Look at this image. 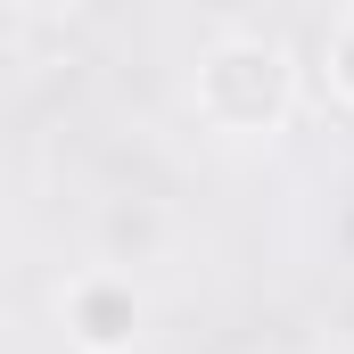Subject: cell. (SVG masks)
Instances as JSON below:
<instances>
[{
    "instance_id": "4",
    "label": "cell",
    "mask_w": 354,
    "mask_h": 354,
    "mask_svg": "<svg viewBox=\"0 0 354 354\" xmlns=\"http://www.w3.org/2000/svg\"><path fill=\"white\" fill-rule=\"evenodd\" d=\"M33 8H50V0H33Z\"/></svg>"
},
{
    "instance_id": "1",
    "label": "cell",
    "mask_w": 354,
    "mask_h": 354,
    "mask_svg": "<svg viewBox=\"0 0 354 354\" xmlns=\"http://www.w3.org/2000/svg\"><path fill=\"white\" fill-rule=\"evenodd\" d=\"M280 91H288V66H280L272 41H231V50L206 58V107L223 124H248V132L272 124L280 115Z\"/></svg>"
},
{
    "instance_id": "3",
    "label": "cell",
    "mask_w": 354,
    "mask_h": 354,
    "mask_svg": "<svg viewBox=\"0 0 354 354\" xmlns=\"http://www.w3.org/2000/svg\"><path fill=\"white\" fill-rule=\"evenodd\" d=\"M338 83L354 91V25H346V41H338Z\"/></svg>"
},
{
    "instance_id": "2",
    "label": "cell",
    "mask_w": 354,
    "mask_h": 354,
    "mask_svg": "<svg viewBox=\"0 0 354 354\" xmlns=\"http://www.w3.org/2000/svg\"><path fill=\"white\" fill-rule=\"evenodd\" d=\"M75 322H83V346H124L132 338V297L124 288H83V305H75Z\"/></svg>"
}]
</instances>
